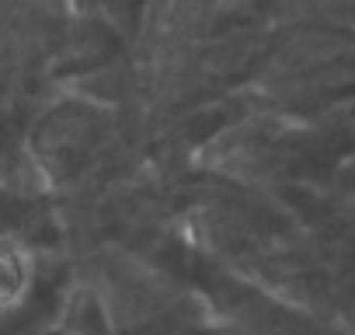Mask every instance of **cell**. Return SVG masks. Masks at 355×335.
<instances>
[{"instance_id":"6da1fadb","label":"cell","mask_w":355,"mask_h":335,"mask_svg":"<svg viewBox=\"0 0 355 335\" xmlns=\"http://www.w3.org/2000/svg\"><path fill=\"white\" fill-rule=\"evenodd\" d=\"M28 286V265L25 255L15 248H0V311L18 307Z\"/></svg>"}]
</instances>
